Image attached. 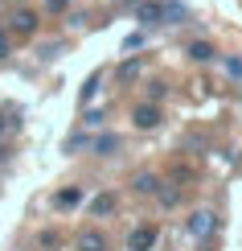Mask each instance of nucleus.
I'll return each mask as SVG.
<instances>
[{"label":"nucleus","mask_w":242,"mask_h":251,"mask_svg":"<svg viewBox=\"0 0 242 251\" xmlns=\"http://www.w3.org/2000/svg\"><path fill=\"white\" fill-rule=\"evenodd\" d=\"M156 239H160V231H156L152 223H140V226H132V235H128V251H152Z\"/></svg>","instance_id":"1"},{"label":"nucleus","mask_w":242,"mask_h":251,"mask_svg":"<svg viewBox=\"0 0 242 251\" xmlns=\"http://www.w3.org/2000/svg\"><path fill=\"white\" fill-rule=\"evenodd\" d=\"M218 231V214L214 210H193V218H189V235L193 239H209Z\"/></svg>","instance_id":"2"},{"label":"nucleus","mask_w":242,"mask_h":251,"mask_svg":"<svg viewBox=\"0 0 242 251\" xmlns=\"http://www.w3.org/2000/svg\"><path fill=\"white\" fill-rule=\"evenodd\" d=\"M132 124L140 132H152V128H160V107L156 103H140V107L132 111Z\"/></svg>","instance_id":"3"},{"label":"nucleus","mask_w":242,"mask_h":251,"mask_svg":"<svg viewBox=\"0 0 242 251\" xmlns=\"http://www.w3.org/2000/svg\"><path fill=\"white\" fill-rule=\"evenodd\" d=\"M82 202H87V190H82V185H66V190L54 194V206H58V210H70V206H82Z\"/></svg>","instance_id":"4"},{"label":"nucleus","mask_w":242,"mask_h":251,"mask_svg":"<svg viewBox=\"0 0 242 251\" xmlns=\"http://www.w3.org/2000/svg\"><path fill=\"white\" fill-rule=\"evenodd\" d=\"M13 33H21V37L37 33V13H33V8H21V13H13Z\"/></svg>","instance_id":"5"},{"label":"nucleus","mask_w":242,"mask_h":251,"mask_svg":"<svg viewBox=\"0 0 242 251\" xmlns=\"http://www.w3.org/2000/svg\"><path fill=\"white\" fill-rule=\"evenodd\" d=\"M78 251H107V235L103 231H78Z\"/></svg>","instance_id":"6"},{"label":"nucleus","mask_w":242,"mask_h":251,"mask_svg":"<svg viewBox=\"0 0 242 251\" xmlns=\"http://www.w3.org/2000/svg\"><path fill=\"white\" fill-rule=\"evenodd\" d=\"M135 17H140L144 25H164V4H156V0H144Z\"/></svg>","instance_id":"7"},{"label":"nucleus","mask_w":242,"mask_h":251,"mask_svg":"<svg viewBox=\"0 0 242 251\" xmlns=\"http://www.w3.org/2000/svg\"><path fill=\"white\" fill-rule=\"evenodd\" d=\"M132 190L135 194H160V181H156V173H140V177H135V181H132Z\"/></svg>","instance_id":"8"},{"label":"nucleus","mask_w":242,"mask_h":251,"mask_svg":"<svg viewBox=\"0 0 242 251\" xmlns=\"http://www.w3.org/2000/svg\"><path fill=\"white\" fill-rule=\"evenodd\" d=\"M189 58L193 62H214V46H209V41H193V46H189Z\"/></svg>","instance_id":"9"},{"label":"nucleus","mask_w":242,"mask_h":251,"mask_svg":"<svg viewBox=\"0 0 242 251\" xmlns=\"http://www.w3.org/2000/svg\"><path fill=\"white\" fill-rule=\"evenodd\" d=\"M115 149H119V136H115V132H111V136H99V140H94V152H99V156H111Z\"/></svg>","instance_id":"10"},{"label":"nucleus","mask_w":242,"mask_h":251,"mask_svg":"<svg viewBox=\"0 0 242 251\" xmlns=\"http://www.w3.org/2000/svg\"><path fill=\"white\" fill-rule=\"evenodd\" d=\"M90 210H94V214H107V210H115V198H111V194H99V198L90 202Z\"/></svg>","instance_id":"11"},{"label":"nucleus","mask_w":242,"mask_h":251,"mask_svg":"<svg viewBox=\"0 0 242 251\" xmlns=\"http://www.w3.org/2000/svg\"><path fill=\"white\" fill-rule=\"evenodd\" d=\"M185 21V8L181 4H164V25H181Z\"/></svg>","instance_id":"12"},{"label":"nucleus","mask_w":242,"mask_h":251,"mask_svg":"<svg viewBox=\"0 0 242 251\" xmlns=\"http://www.w3.org/2000/svg\"><path fill=\"white\" fill-rule=\"evenodd\" d=\"M99 82H103V75H90V78H87V87H82V103H90V99H94Z\"/></svg>","instance_id":"13"},{"label":"nucleus","mask_w":242,"mask_h":251,"mask_svg":"<svg viewBox=\"0 0 242 251\" xmlns=\"http://www.w3.org/2000/svg\"><path fill=\"white\" fill-rule=\"evenodd\" d=\"M135 75H140V62H135V58H132V62H123V66H119V78H123V82H132Z\"/></svg>","instance_id":"14"},{"label":"nucleus","mask_w":242,"mask_h":251,"mask_svg":"<svg viewBox=\"0 0 242 251\" xmlns=\"http://www.w3.org/2000/svg\"><path fill=\"white\" fill-rule=\"evenodd\" d=\"M8 128H17V111H0V136H4Z\"/></svg>","instance_id":"15"},{"label":"nucleus","mask_w":242,"mask_h":251,"mask_svg":"<svg viewBox=\"0 0 242 251\" xmlns=\"http://www.w3.org/2000/svg\"><path fill=\"white\" fill-rule=\"evenodd\" d=\"M82 124H87V128H99V124H103V111H99V107L87 111V116H82Z\"/></svg>","instance_id":"16"},{"label":"nucleus","mask_w":242,"mask_h":251,"mask_svg":"<svg viewBox=\"0 0 242 251\" xmlns=\"http://www.w3.org/2000/svg\"><path fill=\"white\" fill-rule=\"evenodd\" d=\"M148 99H152V103L164 99V82H152V87H148Z\"/></svg>","instance_id":"17"},{"label":"nucleus","mask_w":242,"mask_h":251,"mask_svg":"<svg viewBox=\"0 0 242 251\" xmlns=\"http://www.w3.org/2000/svg\"><path fill=\"white\" fill-rule=\"evenodd\" d=\"M226 70H230L234 78H242V58H230V62H226Z\"/></svg>","instance_id":"18"},{"label":"nucleus","mask_w":242,"mask_h":251,"mask_svg":"<svg viewBox=\"0 0 242 251\" xmlns=\"http://www.w3.org/2000/svg\"><path fill=\"white\" fill-rule=\"evenodd\" d=\"M176 198H181L176 190H160V202H164V206H176Z\"/></svg>","instance_id":"19"},{"label":"nucleus","mask_w":242,"mask_h":251,"mask_svg":"<svg viewBox=\"0 0 242 251\" xmlns=\"http://www.w3.org/2000/svg\"><path fill=\"white\" fill-rule=\"evenodd\" d=\"M0 58H8V37L0 33Z\"/></svg>","instance_id":"20"},{"label":"nucleus","mask_w":242,"mask_h":251,"mask_svg":"<svg viewBox=\"0 0 242 251\" xmlns=\"http://www.w3.org/2000/svg\"><path fill=\"white\" fill-rule=\"evenodd\" d=\"M49 8H54V13H58V8H66V0H49Z\"/></svg>","instance_id":"21"}]
</instances>
